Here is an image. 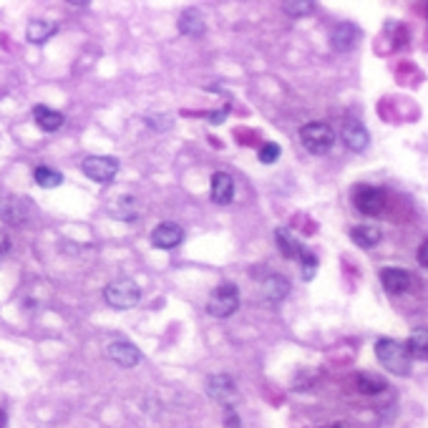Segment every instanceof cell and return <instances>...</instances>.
Listing matches in <instances>:
<instances>
[{
  "mask_svg": "<svg viewBox=\"0 0 428 428\" xmlns=\"http://www.w3.org/2000/svg\"><path fill=\"white\" fill-rule=\"evenodd\" d=\"M375 358L381 360L386 370L396 375H408L411 370V355H408L405 342H398L393 338H381L375 342Z\"/></svg>",
  "mask_w": 428,
  "mask_h": 428,
  "instance_id": "1",
  "label": "cell"
},
{
  "mask_svg": "<svg viewBox=\"0 0 428 428\" xmlns=\"http://www.w3.org/2000/svg\"><path fill=\"white\" fill-rule=\"evenodd\" d=\"M103 297L111 307L116 310H129L141 300V290L134 280H114L103 288Z\"/></svg>",
  "mask_w": 428,
  "mask_h": 428,
  "instance_id": "2",
  "label": "cell"
},
{
  "mask_svg": "<svg viewBox=\"0 0 428 428\" xmlns=\"http://www.w3.org/2000/svg\"><path fill=\"white\" fill-rule=\"evenodd\" d=\"M237 307H240V292H237L232 282H225V285L214 288L210 300H207V310L214 318H229Z\"/></svg>",
  "mask_w": 428,
  "mask_h": 428,
  "instance_id": "3",
  "label": "cell"
},
{
  "mask_svg": "<svg viewBox=\"0 0 428 428\" xmlns=\"http://www.w3.org/2000/svg\"><path fill=\"white\" fill-rule=\"evenodd\" d=\"M300 139H303L305 149L310 151V154H325L327 149L333 147L335 141V134L333 129L323 121H310V124H305L300 129Z\"/></svg>",
  "mask_w": 428,
  "mask_h": 428,
  "instance_id": "4",
  "label": "cell"
},
{
  "mask_svg": "<svg viewBox=\"0 0 428 428\" xmlns=\"http://www.w3.org/2000/svg\"><path fill=\"white\" fill-rule=\"evenodd\" d=\"M353 204L358 207V212H363L366 217H378L386 210V194L383 189L370 187V184H358L353 192Z\"/></svg>",
  "mask_w": 428,
  "mask_h": 428,
  "instance_id": "5",
  "label": "cell"
},
{
  "mask_svg": "<svg viewBox=\"0 0 428 428\" xmlns=\"http://www.w3.org/2000/svg\"><path fill=\"white\" fill-rule=\"evenodd\" d=\"M81 169L88 179L99 181V184H109L118 171V162L114 156H86L81 162Z\"/></svg>",
  "mask_w": 428,
  "mask_h": 428,
  "instance_id": "6",
  "label": "cell"
},
{
  "mask_svg": "<svg viewBox=\"0 0 428 428\" xmlns=\"http://www.w3.org/2000/svg\"><path fill=\"white\" fill-rule=\"evenodd\" d=\"M106 355H109L116 366L121 368H134V366H139L141 363V353L139 348L134 345V342L129 340H114L109 342V348H106Z\"/></svg>",
  "mask_w": 428,
  "mask_h": 428,
  "instance_id": "7",
  "label": "cell"
},
{
  "mask_svg": "<svg viewBox=\"0 0 428 428\" xmlns=\"http://www.w3.org/2000/svg\"><path fill=\"white\" fill-rule=\"evenodd\" d=\"M181 240H184V229L179 225H174V222H162V225H156L151 229V242L159 249L177 247V244H181Z\"/></svg>",
  "mask_w": 428,
  "mask_h": 428,
  "instance_id": "8",
  "label": "cell"
},
{
  "mask_svg": "<svg viewBox=\"0 0 428 428\" xmlns=\"http://www.w3.org/2000/svg\"><path fill=\"white\" fill-rule=\"evenodd\" d=\"M345 147L353 149V151H366L368 144H370V136H368L366 126L358 124V121H345L340 131Z\"/></svg>",
  "mask_w": 428,
  "mask_h": 428,
  "instance_id": "9",
  "label": "cell"
},
{
  "mask_svg": "<svg viewBox=\"0 0 428 428\" xmlns=\"http://www.w3.org/2000/svg\"><path fill=\"white\" fill-rule=\"evenodd\" d=\"M234 199V179L227 171H217L212 177V202L214 204H229Z\"/></svg>",
  "mask_w": 428,
  "mask_h": 428,
  "instance_id": "10",
  "label": "cell"
},
{
  "mask_svg": "<svg viewBox=\"0 0 428 428\" xmlns=\"http://www.w3.org/2000/svg\"><path fill=\"white\" fill-rule=\"evenodd\" d=\"M381 282L390 295H401V292L411 288V275L401 270V267H386L381 273Z\"/></svg>",
  "mask_w": 428,
  "mask_h": 428,
  "instance_id": "11",
  "label": "cell"
},
{
  "mask_svg": "<svg viewBox=\"0 0 428 428\" xmlns=\"http://www.w3.org/2000/svg\"><path fill=\"white\" fill-rule=\"evenodd\" d=\"M358 38H360V31L355 28L353 23H342V25H338L333 31V36H330V43H333V48L335 51H353L355 48V43H358Z\"/></svg>",
  "mask_w": 428,
  "mask_h": 428,
  "instance_id": "12",
  "label": "cell"
},
{
  "mask_svg": "<svg viewBox=\"0 0 428 428\" xmlns=\"http://www.w3.org/2000/svg\"><path fill=\"white\" fill-rule=\"evenodd\" d=\"M207 390H210V396L214 401L229 405L234 398V381L229 375H212L210 383H207Z\"/></svg>",
  "mask_w": 428,
  "mask_h": 428,
  "instance_id": "13",
  "label": "cell"
},
{
  "mask_svg": "<svg viewBox=\"0 0 428 428\" xmlns=\"http://www.w3.org/2000/svg\"><path fill=\"white\" fill-rule=\"evenodd\" d=\"M33 118H36V124L43 129V131L48 134H53L58 131L63 126V114L61 111H55V109H48V106H36L33 109Z\"/></svg>",
  "mask_w": 428,
  "mask_h": 428,
  "instance_id": "14",
  "label": "cell"
},
{
  "mask_svg": "<svg viewBox=\"0 0 428 428\" xmlns=\"http://www.w3.org/2000/svg\"><path fill=\"white\" fill-rule=\"evenodd\" d=\"M288 292H290V282L285 280V277H280V275H270V277L262 282V295H265V300H270V303L285 300Z\"/></svg>",
  "mask_w": 428,
  "mask_h": 428,
  "instance_id": "15",
  "label": "cell"
},
{
  "mask_svg": "<svg viewBox=\"0 0 428 428\" xmlns=\"http://www.w3.org/2000/svg\"><path fill=\"white\" fill-rule=\"evenodd\" d=\"M179 31L184 33V36H199V33H204V18H202V13H199V8H187L181 13Z\"/></svg>",
  "mask_w": 428,
  "mask_h": 428,
  "instance_id": "16",
  "label": "cell"
},
{
  "mask_svg": "<svg viewBox=\"0 0 428 428\" xmlns=\"http://www.w3.org/2000/svg\"><path fill=\"white\" fill-rule=\"evenodd\" d=\"M275 240H277V247H280V252L288 257V260H300L305 247L288 232V229H277V232H275Z\"/></svg>",
  "mask_w": 428,
  "mask_h": 428,
  "instance_id": "17",
  "label": "cell"
},
{
  "mask_svg": "<svg viewBox=\"0 0 428 428\" xmlns=\"http://www.w3.org/2000/svg\"><path fill=\"white\" fill-rule=\"evenodd\" d=\"M351 240L358 244V247L368 249V247H375L378 242H381V229H375V227H368V225H358L351 229Z\"/></svg>",
  "mask_w": 428,
  "mask_h": 428,
  "instance_id": "18",
  "label": "cell"
},
{
  "mask_svg": "<svg viewBox=\"0 0 428 428\" xmlns=\"http://www.w3.org/2000/svg\"><path fill=\"white\" fill-rule=\"evenodd\" d=\"M53 33H55V23H51V21H31L28 28H25V38L31 40V43H46Z\"/></svg>",
  "mask_w": 428,
  "mask_h": 428,
  "instance_id": "19",
  "label": "cell"
},
{
  "mask_svg": "<svg viewBox=\"0 0 428 428\" xmlns=\"http://www.w3.org/2000/svg\"><path fill=\"white\" fill-rule=\"evenodd\" d=\"M28 204L21 202V199H10V202H5L3 207H0V217L5 219L8 225H21V222H25V217H28V210H25Z\"/></svg>",
  "mask_w": 428,
  "mask_h": 428,
  "instance_id": "20",
  "label": "cell"
},
{
  "mask_svg": "<svg viewBox=\"0 0 428 428\" xmlns=\"http://www.w3.org/2000/svg\"><path fill=\"white\" fill-rule=\"evenodd\" d=\"M405 348H408V355H411V358L428 360V330H416V333H411Z\"/></svg>",
  "mask_w": 428,
  "mask_h": 428,
  "instance_id": "21",
  "label": "cell"
},
{
  "mask_svg": "<svg viewBox=\"0 0 428 428\" xmlns=\"http://www.w3.org/2000/svg\"><path fill=\"white\" fill-rule=\"evenodd\" d=\"M33 179H36V184L43 189H55L63 184V174L61 171L51 169V166H38V169L33 171Z\"/></svg>",
  "mask_w": 428,
  "mask_h": 428,
  "instance_id": "22",
  "label": "cell"
},
{
  "mask_svg": "<svg viewBox=\"0 0 428 428\" xmlns=\"http://www.w3.org/2000/svg\"><path fill=\"white\" fill-rule=\"evenodd\" d=\"M114 214H116L118 219H136V214H139V202L134 199V197H118L116 204H114Z\"/></svg>",
  "mask_w": 428,
  "mask_h": 428,
  "instance_id": "23",
  "label": "cell"
},
{
  "mask_svg": "<svg viewBox=\"0 0 428 428\" xmlns=\"http://www.w3.org/2000/svg\"><path fill=\"white\" fill-rule=\"evenodd\" d=\"M355 386H358L360 393H368V396H375V393H381V390H386V381L383 378H378V375H358L355 378Z\"/></svg>",
  "mask_w": 428,
  "mask_h": 428,
  "instance_id": "24",
  "label": "cell"
},
{
  "mask_svg": "<svg viewBox=\"0 0 428 428\" xmlns=\"http://www.w3.org/2000/svg\"><path fill=\"white\" fill-rule=\"evenodd\" d=\"M257 159L262 164H275L277 159H280V147L275 144V141H267V144H262L260 147V151H257Z\"/></svg>",
  "mask_w": 428,
  "mask_h": 428,
  "instance_id": "25",
  "label": "cell"
},
{
  "mask_svg": "<svg viewBox=\"0 0 428 428\" xmlns=\"http://www.w3.org/2000/svg\"><path fill=\"white\" fill-rule=\"evenodd\" d=\"M300 262H303V277H305V280H312V275H315V270H318V260H315V255H312L307 247L303 249Z\"/></svg>",
  "mask_w": 428,
  "mask_h": 428,
  "instance_id": "26",
  "label": "cell"
},
{
  "mask_svg": "<svg viewBox=\"0 0 428 428\" xmlns=\"http://www.w3.org/2000/svg\"><path fill=\"white\" fill-rule=\"evenodd\" d=\"M282 8H285L288 16H307V13L315 8V3H310V0H305V3H292V0H288V3H282Z\"/></svg>",
  "mask_w": 428,
  "mask_h": 428,
  "instance_id": "27",
  "label": "cell"
},
{
  "mask_svg": "<svg viewBox=\"0 0 428 428\" xmlns=\"http://www.w3.org/2000/svg\"><path fill=\"white\" fill-rule=\"evenodd\" d=\"M147 124L151 126L154 131H169V129H171V116H154V114H149Z\"/></svg>",
  "mask_w": 428,
  "mask_h": 428,
  "instance_id": "28",
  "label": "cell"
},
{
  "mask_svg": "<svg viewBox=\"0 0 428 428\" xmlns=\"http://www.w3.org/2000/svg\"><path fill=\"white\" fill-rule=\"evenodd\" d=\"M227 114H229V109H227V106H222L219 111H214V114H212L210 121H212V124H222V121L227 118Z\"/></svg>",
  "mask_w": 428,
  "mask_h": 428,
  "instance_id": "29",
  "label": "cell"
},
{
  "mask_svg": "<svg viewBox=\"0 0 428 428\" xmlns=\"http://www.w3.org/2000/svg\"><path fill=\"white\" fill-rule=\"evenodd\" d=\"M418 262L423 267H428V240H423V244H420V249H418Z\"/></svg>",
  "mask_w": 428,
  "mask_h": 428,
  "instance_id": "30",
  "label": "cell"
},
{
  "mask_svg": "<svg viewBox=\"0 0 428 428\" xmlns=\"http://www.w3.org/2000/svg\"><path fill=\"white\" fill-rule=\"evenodd\" d=\"M8 234L3 232V229H0V255H5V252H8Z\"/></svg>",
  "mask_w": 428,
  "mask_h": 428,
  "instance_id": "31",
  "label": "cell"
},
{
  "mask_svg": "<svg viewBox=\"0 0 428 428\" xmlns=\"http://www.w3.org/2000/svg\"><path fill=\"white\" fill-rule=\"evenodd\" d=\"M229 428H240V420H237V416L232 411H229Z\"/></svg>",
  "mask_w": 428,
  "mask_h": 428,
  "instance_id": "32",
  "label": "cell"
},
{
  "mask_svg": "<svg viewBox=\"0 0 428 428\" xmlns=\"http://www.w3.org/2000/svg\"><path fill=\"white\" fill-rule=\"evenodd\" d=\"M5 420L8 418H5V413H3V408H0V428H5Z\"/></svg>",
  "mask_w": 428,
  "mask_h": 428,
  "instance_id": "33",
  "label": "cell"
}]
</instances>
